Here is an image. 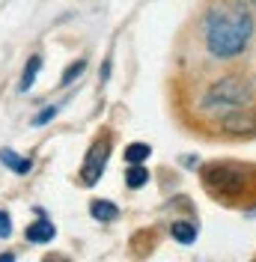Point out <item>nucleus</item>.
<instances>
[{
    "label": "nucleus",
    "instance_id": "ddd939ff",
    "mask_svg": "<svg viewBox=\"0 0 256 262\" xmlns=\"http://www.w3.org/2000/svg\"><path fill=\"white\" fill-rule=\"evenodd\" d=\"M54 116H57V107L51 104V107H45L42 114H36V116H33V125H45V122H51Z\"/></svg>",
    "mask_w": 256,
    "mask_h": 262
},
{
    "label": "nucleus",
    "instance_id": "7ed1b4c3",
    "mask_svg": "<svg viewBox=\"0 0 256 262\" xmlns=\"http://www.w3.org/2000/svg\"><path fill=\"white\" fill-rule=\"evenodd\" d=\"M206 185L215 191V194L221 196H236L244 191V173H241L239 167H229V164H215V167H208L206 170Z\"/></svg>",
    "mask_w": 256,
    "mask_h": 262
},
{
    "label": "nucleus",
    "instance_id": "9d476101",
    "mask_svg": "<svg viewBox=\"0 0 256 262\" xmlns=\"http://www.w3.org/2000/svg\"><path fill=\"white\" fill-rule=\"evenodd\" d=\"M146 182H149V170H146L143 164H131L128 173H125V185L137 191V188H143Z\"/></svg>",
    "mask_w": 256,
    "mask_h": 262
},
{
    "label": "nucleus",
    "instance_id": "4468645a",
    "mask_svg": "<svg viewBox=\"0 0 256 262\" xmlns=\"http://www.w3.org/2000/svg\"><path fill=\"white\" fill-rule=\"evenodd\" d=\"M9 235H12V217L0 212V238H9Z\"/></svg>",
    "mask_w": 256,
    "mask_h": 262
},
{
    "label": "nucleus",
    "instance_id": "2eb2a0df",
    "mask_svg": "<svg viewBox=\"0 0 256 262\" xmlns=\"http://www.w3.org/2000/svg\"><path fill=\"white\" fill-rule=\"evenodd\" d=\"M197 164H200V158H197V155H194V158H191V155L185 158V167H197Z\"/></svg>",
    "mask_w": 256,
    "mask_h": 262
},
{
    "label": "nucleus",
    "instance_id": "423d86ee",
    "mask_svg": "<svg viewBox=\"0 0 256 262\" xmlns=\"http://www.w3.org/2000/svg\"><path fill=\"white\" fill-rule=\"evenodd\" d=\"M0 164H6L12 173H18V176H27V173L33 170L30 158H21V155L12 152V149H0Z\"/></svg>",
    "mask_w": 256,
    "mask_h": 262
},
{
    "label": "nucleus",
    "instance_id": "1a4fd4ad",
    "mask_svg": "<svg viewBox=\"0 0 256 262\" xmlns=\"http://www.w3.org/2000/svg\"><path fill=\"white\" fill-rule=\"evenodd\" d=\"M39 69H42V57L36 54V57H30V60H27L24 72H21V83H18V90H21V93H27L33 83H36V75H39Z\"/></svg>",
    "mask_w": 256,
    "mask_h": 262
},
{
    "label": "nucleus",
    "instance_id": "39448f33",
    "mask_svg": "<svg viewBox=\"0 0 256 262\" xmlns=\"http://www.w3.org/2000/svg\"><path fill=\"white\" fill-rule=\"evenodd\" d=\"M27 242H33V245H45V242H51L54 235H57V229H54V224H51L48 217H39V221H33L30 227H27Z\"/></svg>",
    "mask_w": 256,
    "mask_h": 262
},
{
    "label": "nucleus",
    "instance_id": "0eeeda50",
    "mask_svg": "<svg viewBox=\"0 0 256 262\" xmlns=\"http://www.w3.org/2000/svg\"><path fill=\"white\" fill-rule=\"evenodd\" d=\"M90 214L96 221H101V224H111V221L119 217V209H116V203H111V200H93L90 203Z\"/></svg>",
    "mask_w": 256,
    "mask_h": 262
},
{
    "label": "nucleus",
    "instance_id": "20e7f679",
    "mask_svg": "<svg viewBox=\"0 0 256 262\" xmlns=\"http://www.w3.org/2000/svg\"><path fill=\"white\" fill-rule=\"evenodd\" d=\"M108 155H111V140H108V137L90 146L87 158H83V167H80V182H83L87 188H93V185L101 179L104 164H108Z\"/></svg>",
    "mask_w": 256,
    "mask_h": 262
},
{
    "label": "nucleus",
    "instance_id": "9b49d317",
    "mask_svg": "<svg viewBox=\"0 0 256 262\" xmlns=\"http://www.w3.org/2000/svg\"><path fill=\"white\" fill-rule=\"evenodd\" d=\"M152 155V149L146 146V143H131L125 149V161L128 164H146V158Z\"/></svg>",
    "mask_w": 256,
    "mask_h": 262
},
{
    "label": "nucleus",
    "instance_id": "f8f14e48",
    "mask_svg": "<svg viewBox=\"0 0 256 262\" xmlns=\"http://www.w3.org/2000/svg\"><path fill=\"white\" fill-rule=\"evenodd\" d=\"M83 69H87V60H78V63H72V66H69V69L63 72L60 83H63V86H69V83L75 81V78H80V75H83Z\"/></svg>",
    "mask_w": 256,
    "mask_h": 262
},
{
    "label": "nucleus",
    "instance_id": "6e6552de",
    "mask_svg": "<svg viewBox=\"0 0 256 262\" xmlns=\"http://www.w3.org/2000/svg\"><path fill=\"white\" fill-rule=\"evenodd\" d=\"M170 235L176 238L179 245H194L197 242V227L191 221H173L170 224Z\"/></svg>",
    "mask_w": 256,
    "mask_h": 262
},
{
    "label": "nucleus",
    "instance_id": "f03ea898",
    "mask_svg": "<svg viewBox=\"0 0 256 262\" xmlns=\"http://www.w3.org/2000/svg\"><path fill=\"white\" fill-rule=\"evenodd\" d=\"M253 101V86L241 78H224L211 83L203 96V111H244Z\"/></svg>",
    "mask_w": 256,
    "mask_h": 262
},
{
    "label": "nucleus",
    "instance_id": "f257e3e1",
    "mask_svg": "<svg viewBox=\"0 0 256 262\" xmlns=\"http://www.w3.org/2000/svg\"><path fill=\"white\" fill-rule=\"evenodd\" d=\"M253 36V18L244 6L211 9L206 15V48L218 60L239 57Z\"/></svg>",
    "mask_w": 256,
    "mask_h": 262
}]
</instances>
